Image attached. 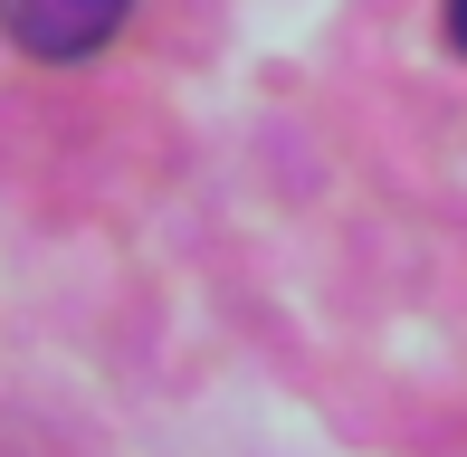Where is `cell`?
I'll use <instances>...</instances> for the list:
<instances>
[{"mask_svg":"<svg viewBox=\"0 0 467 457\" xmlns=\"http://www.w3.org/2000/svg\"><path fill=\"white\" fill-rule=\"evenodd\" d=\"M124 10L134 0H0V29L29 57H87L124 29Z\"/></svg>","mask_w":467,"mask_h":457,"instance_id":"1","label":"cell"},{"mask_svg":"<svg viewBox=\"0 0 467 457\" xmlns=\"http://www.w3.org/2000/svg\"><path fill=\"white\" fill-rule=\"evenodd\" d=\"M449 38H458V57H467V0H449Z\"/></svg>","mask_w":467,"mask_h":457,"instance_id":"2","label":"cell"}]
</instances>
